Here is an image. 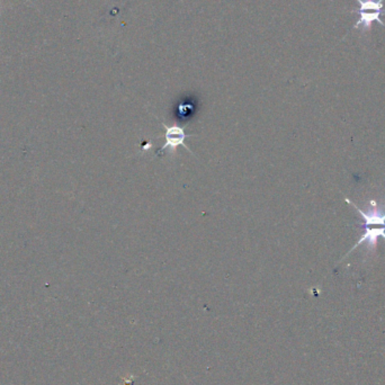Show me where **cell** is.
I'll return each instance as SVG.
<instances>
[{
  "label": "cell",
  "mask_w": 385,
  "mask_h": 385,
  "mask_svg": "<svg viewBox=\"0 0 385 385\" xmlns=\"http://www.w3.org/2000/svg\"><path fill=\"white\" fill-rule=\"evenodd\" d=\"M358 8L351 10L352 14H357L358 21L355 23L353 28L361 30L362 33L372 30L374 21L385 28L382 16L385 15L384 0H356Z\"/></svg>",
  "instance_id": "obj_1"
},
{
  "label": "cell",
  "mask_w": 385,
  "mask_h": 385,
  "mask_svg": "<svg viewBox=\"0 0 385 385\" xmlns=\"http://www.w3.org/2000/svg\"><path fill=\"white\" fill-rule=\"evenodd\" d=\"M379 238L384 239L385 240L384 226L376 228V229H370V228L364 229V233L361 235V238L358 239V241L355 244L354 247L346 254L345 258L352 254L353 251L356 250L363 244H366L367 255L374 254L376 251V247H377V242H379Z\"/></svg>",
  "instance_id": "obj_2"
},
{
  "label": "cell",
  "mask_w": 385,
  "mask_h": 385,
  "mask_svg": "<svg viewBox=\"0 0 385 385\" xmlns=\"http://www.w3.org/2000/svg\"><path fill=\"white\" fill-rule=\"evenodd\" d=\"M166 128V142L161 150L176 149L179 146H184L186 135L184 132L183 128H177V126H165Z\"/></svg>",
  "instance_id": "obj_3"
}]
</instances>
